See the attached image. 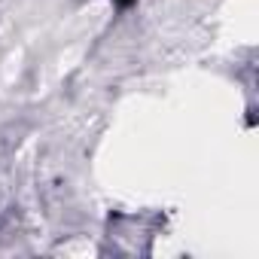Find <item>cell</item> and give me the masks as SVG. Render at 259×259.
Wrapping results in <instances>:
<instances>
[{"label":"cell","mask_w":259,"mask_h":259,"mask_svg":"<svg viewBox=\"0 0 259 259\" xmlns=\"http://www.w3.org/2000/svg\"><path fill=\"white\" fill-rule=\"evenodd\" d=\"M113 4H116V7H122V10H128V7L135 4V0H113Z\"/></svg>","instance_id":"obj_1"}]
</instances>
